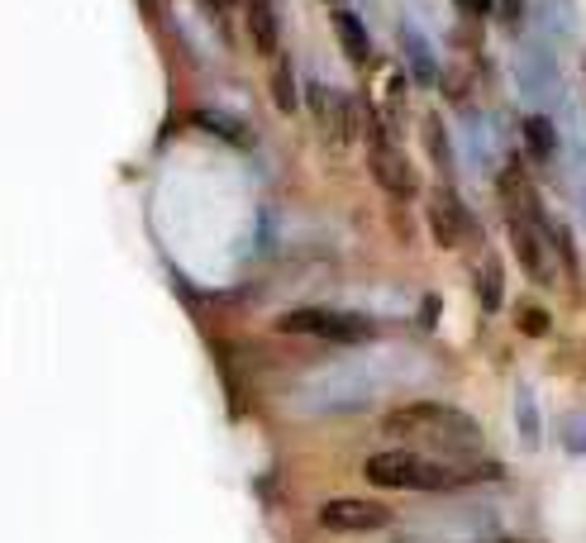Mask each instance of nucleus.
<instances>
[{"instance_id": "obj_1", "label": "nucleus", "mask_w": 586, "mask_h": 543, "mask_svg": "<svg viewBox=\"0 0 586 543\" xmlns=\"http://www.w3.org/2000/svg\"><path fill=\"white\" fill-rule=\"evenodd\" d=\"M382 439H395L401 449H420L449 462H467L482 453V424L467 410L443 401H405L382 420Z\"/></svg>"}, {"instance_id": "obj_2", "label": "nucleus", "mask_w": 586, "mask_h": 543, "mask_svg": "<svg viewBox=\"0 0 586 543\" xmlns=\"http://www.w3.org/2000/svg\"><path fill=\"white\" fill-rule=\"evenodd\" d=\"M362 477L382 491H458V486H472V482H496L501 477V462H449V458H434V453H420V449H382L362 462Z\"/></svg>"}, {"instance_id": "obj_3", "label": "nucleus", "mask_w": 586, "mask_h": 543, "mask_svg": "<svg viewBox=\"0 0 586 543\" xmlns=\"http://www.w3.org/2000/svg\"><path fill=\"white\" fill-rule=\"evenodd\" d=\"M277 329L281 334H300V339H325V344H372L377 329L368 315H353V310H325V306H300L277 315Z\"/></svg>"}, {"instance_id": "obj_4", "label": "nucleus", "mask_w": 586, "mask_h": 543, "mask_svg": "<svg viewBox=\"0 0 586 543\" xmlns=\"http://www.w3.org/2000/svg\"><path fill=\"white\" fill-rule=\"evenodd\" d=\"M368 172H372V182L395 201H410L420 191V177H415V167H410V157L395 148V139L387 134V124L377 115L368 120Z\"/></svg>"}, {"instance_id": "obj_5", "label": "nucleus", "mask_w": 586, "mask_h": 543, "mask_svg": "<svg viewBox=\"0 0 586 543\" xmlns=\"http://www.w3.org/2000/svg\"><path fill=\"white\" fill-rule=\"evenodd\" d=\"M424 219H430V234H434V244H439L443 253H463V248H477V244H482L477 219H472V211L463 205V196H458L453 186H439V191H434Z\"/></svg>"}, {"instance_id": "obj_6", "label": "nucleus", "mask_w": 586, "mask_h": 543, "mask_svg": "<svg viewBox=\"0 0 586 543\" xmlns=\"http://www.w3.org/2000/svg\"><path fill=\"white\" fill-rule=\"evenodd\" d=\"M505 234H511V253L520 272L534 286H553V244H548V219H505Z\"/></svg>"}, {"instance_id": "obj_7", "label": "nucleus", "mask_w": 586, "mask_h": 543, "mask_svg": "<svg viewBox=\"0 0 586 543\" xmlns=\"http://www.w3.org/2000/svg\"><path fill=\"white\" fill-rule=\"evenodd\" d=\"M515 76H520V86H525L530 101H534V105H544V115H548V105H563V101H567V86H563L558 58H553L544 43H530L525 53H520Z\"/></svg>"}, {"instance_id": "obj_8", "label": "nucleus", "mask_w": 586, "mask_h": 543, "mask_svg": "<svg viewBox=\"0 0 586 543\" xmlns=\"http://www.w3.org/2000/svg\"><path fill=\"white\" fill-rule=\"evenodd\" d=\"M320 524L329 534H377L391 524V505L362 501V496H335L320 505Z\"/></svg>"}, {"instance_id": "obj_9", "label": "nucleus", "mask_w": 586, "mask_h": 543, "mask_svg": "<svg viewBox=\"0 0 586 543\" xmlns=\"http://www.w3.org/2000/svg\"><path fill=\"white\" fill-rule=\"evenodd\" d=\"M306 105H310V115L315 124L335 139V143H348V139H358V105H353V95H343V91H329L320 82H310L306 86Z\"/></svg>"}, {"instance_id": "obj_10", "label": "nucleus", "mask_w": 586, "mask_h": 543, "mask_svg": "<svg viewBox=\"0 0 586 543\" xmlns=\"http://www.w3.org/2000/svg\"><path fill=\"white\" fill-rule=\"evenodd\" d=\"M496 196H501L505 219H511V215H520V219H548L544 201H538V191H534V182H530V172H525L520 157H511V163L496 172Z\"/></svg>"}, {"instance_id": "obj_11", "label": "nucleus", "mask_w": 586, "mask_h": 543, "mask_svg": "<svg viewBox=\"0 0 586 543\" xmlns=\"http://www.w3.org/2000/svg\"><path fill=\"white\" fill-rule=\"evenodd\" d=\"M310 406L320 410H353V406H368V381L358 377V367H335V372L315 377L310 381Z\"/></svg>"}, {"instance_id": "obj_12", "label": "nucleus", "mask_w": 586, "mask_h": 543, "mask_svg": "<svg viewBox=\"0 0 586 543\" xmlns=\"http://www.w3.org/2000/svg\"><path fill=\"white\" fill-rule=\"evenodd\" d=\"M329 20H335V34L343 43V58L353 62V68H368V62H372V39H368V29H362L358 14L335 6V14H329Z\"/></svg>"}, {"instance_id": "obj_13", "label": "nucleus", "mask_w": 586, "mask_h": 543, "mask_svg": "<svg viewBox=\"0 0 586 543\" xmlns=\"http://www.w3.org/2000/svg\"><path fill=\"white\" fill-rule=\"evenodd\" d=\"M401 48H405L410 76H415L420 86H434V82H439V62H434V48H430V39H424L415 24H405V29H401Z\"/></svg>"}, {"instance_id": "obj_14", "label": "nucleus", "mask_w": 586, "mask_h": 543, "mask_svg": "<svg viewBox=\"0 0 586 543\" xmlns=\"http://www.w3.org/2000/svg\"><path fill=\"white\" fill-rule=\"evenodd\" d=\"M248 34L263 58H277V6L273 0H248Z\"/></svg>"}, {"instance_id": "obj_15", "label": "nucleus", "mask_w": 586, "mask_h": 543, "mask_svg": "<svg viewBox=\"0 0 586 543\" xmlns=\"http://www.w3.org/2000/svg\"><path fill=\"white\" fill-rule=\"evenodd\" d=\"M525 148L534 163H553V157H558V124H553L544 110H534L525 120Z\"/></svg>"}, {"instance_id": "obj_16", "label": "nucleus", "mask_w": 586, "mask_h": 543, "mask_svg": "<svg viewBox=\"0 0 586 543\" xmlns=\"http://www.w3.org/2000/svg\"><path fill=\"white\" fill-rule=\"evenodd\" d=\"M424 153H430V163H434V172L443 182L453 177V139H449V130H443V120L439 115H424Z\"/></svg>"}, {"instance_id": "obj_17", "label": "nucleus", "mask_w": 586, "mask_h": 543, "mask_svg": "<svg viewBox=\"0 0 586 543\" xmlns=\"http://www.w3.org/2000/svg\"><path fill=\"white\" fill-rule=\"evenodd\" d=\"M196 124H201L205 134H215V139L234 143V148H248V143H253V130H248V124H244V120H234V115H225V110H201Z\"/></svg>"}, {"instance_id": "obj_18", "label": "nucleus", "mask_w": 586, "mask_h": 543, "mask_svg": "<svg viewBox=\"0 0 586 543\" xmlns=\"http://www.w3.org/2000/svg\"><path fill=\"white\" fill-rule=\"evenodd\" d=\"M515 424H520V443H525V449H538L544 424H538V401H534L530 387H515Z\"/></svg>"}, {"instance_id": "obj_19", "label": "nucleus", "mask_w": 586, "mask_h": 543, "mask_svg": "<svg viewBox=\"0 0 586 543\" xmlns=\"http://www.w3.org/2000/svg\"><path fill=\"white\" fill-rule=\"evenodd\" d=\"M273 101H277V110H287V115L300 105L296 72H291V62H287V58H277V68H273Z\"/></svg>"}, {"instance_id": "obj_20", "label": "nucleus", "mask_w": 586, "mask_h": 543, "mask_svg": "<svg viewBox=\"0 0 586 543\" xmlns=\"http://www.w3.org/2000/svg\"><path fill=\"white\" fill-rule=\"evenodd\" d=\"M515 329L525 334V339H544V334L553 329V315L544 306H534V300H520V306H515Z\"/></svg>"}, {"instance_id": "obj_21", "label": "nucleus", "mask_w": 586, "mask_h": 543, "mask_svg": "<svg viewBox=\"0 0 586 543\" xmlns=\"http://www.w3.org/2000/svg\"><path fill=\"white\" fill-rule=\"evenodd\" d=\"M477 300L486 310H501L505 291H501V263L496 258H482V267H477Z\"/></svg>"}, {"instance_id": "obj_22", "label": "nucleus", "mask_w": 586, "mask_h": 543, "mask_svg": "<svg viewBox=\"0 0 586 543\" xmlns=\"http://www.w3.org/2000/svg\"><path fill=\"white\" fill-rule=\"evenodd\" d=\"M548 244H553V253H558V258H563L567 277H577V248H573V229H567L563 219H553V215H548Z\"/></svg>"}, {"instance_id": "obj_23", "label": "nucleus", "mask_w": 586, "mask_h": 543, "mask_svg": "<svg viewBox=\"0 0 586 543\" xmlns=\"http://www.w3.org/2000/svg\"><path fill=\"white\" fill-rule=\"evenodd\" d=\"M563 449L577 453V458H586V410L563 414Z\"/></svg>"}, {"instance_id": "obj_24", "label": "nucleus", "mask_w": 586, "mask_h": 543, "mask_svg": "<svg viewBox=\"0 0 586 543\" xmlns=\"http://www.w3.org/2000/svg\"><path fill=\"white\" fill-rule=\"evenodd\" d=\"M496 14L505 29H520L525 24V0H496Z\"/></svg>"}, {"instance_id": "obj_25", "label": "nucleus", "mask_w": 586, "mask_h": 543, "mask_svg": "<svg viewBox=\"0 0 586 543\" xmlns=\"http://www.w3.org/2000/svg\"><path fill=\"white\" fill-rule=\"evenodd\" d=\"M453 6L463 14H472V20H486V14L496 10V0H453Z\"/></svg>"}, {"instance_id": "obj_26", "label": "nucleus", "mask_w": 586, "mask_h": 543, "mask_svg": "<svg viewBox=\"0 0 586 543\" xmlns=\"http://www.w3.org/2000/svg\"><path fill=\"white\" fill-rule=\"evenodd\" d=\"M491 543H525V539H491Z\"/></svg>"}, {"instance_id": "obj_27", "label": "nucleus", "mask_w": 586, "mask_h": 543, "mask_svg": "<svg viewBox=\"0 0 586 543\" xmlns=\"http://www.w3.org/2000/svg\"><path fill=\"white\" fill-rule=\"evenodd\" d=\"M335 6H339V0H335Z\"/></svg>"}]
</instances>
